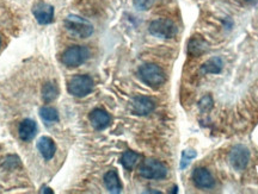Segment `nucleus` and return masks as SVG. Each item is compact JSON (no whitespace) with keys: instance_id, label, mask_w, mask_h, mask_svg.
Masks as SVG:
<instances>
[{"instance_id":"1","label":"nucleus","mask_w":258,"mask_h":194,"mask_svg":"<svg viewBox=\"0 0 258 194\" xmlns=\"http://www.w3.org/2000/svg\"><path fill=\"white\" fill-rule=\"evenodd\" d=\"M139 76L143 84L152 88H159L166 81V75L159 66L146 63L139 68Z\"/></svg>"},{"instance_id":"2","label":"nucleus","mask_w":258,"mask_h":194,"mask_svg":"<svg viewBox=\"0 0 258 194\" xmlns=\"http://www.w3.org/2000/svg\"><path fill=\"white\" fill-rule=\"evenodd\" d=\"M66 30L72 36L78 38H87L93 34V25L79 16L71 15L63 22Z\"/></svg>"},{"instance_id":"3","label":"nucleus","mask_w":258,"mask_h":194,"mask_svg":"<svg viewBox=\"0 0 258 194\" xmlns=\"http://www.w3.org/2000/svg\"><path fill=\"white\" fill-rule=\"evenodd\" d=\"M90 57V49L84 46H72L62 54L63 65L68 68H77L85 63Z\"/></svg>"},{"instance_id":"4","label":"nucleus","mask_w":258,"mask_h":194,"mask_svg":"<svg viewBox=\"0 0 258 194\" xmlns=\"http://www.w3.org/2000/svg\"><path fill=\"white\" fill-rule=\"evenodd\" d=\"M95 88L93 79L88 75H76L68 81L67 90L69 94L77 98H84Z\"/></svg>"},{"instance_id":"5","label":"nucleus","mask_w":258,"mask_h":194,"mask_svg":"<svg viewBox=\"0 0 258 194\" xmlns=\"http://www.w3.org/2000/svg\"><path fill=\"white\" fill-rule=\"evenodd\" d=\"M169 169L164 163L157 160H146L141 163L139 174L145 179L162 180L168 175Z\"/></svg>"},{"instance_id":"6","label":"nucleus","mask_w":258,"mask_h":194,"mask_svg":"<svg viewBox=\"0 0 258 194\" xmlns=\"http://www.w3.org/2000/svg\"><path fill=\"white\" fill-rule=\"evenodd\" d=\"M149 32L153 35L154 37L158 38H165V40H170L173 38L178 32L176 24L170 19H157L149 24Z\"/></svg>"},{"instance_id":"7","label":"nucleus","mask_w":258,"mask_h":194,"mask_svg":"<svg viewBox=\"0 0 258 194\" xmlns=\"http://www.w3.org/2000/svg\"><path fill=\"white\" fill-rule=\"evenodd\" d=\"M250 161V150L243 144H238L229 152V163L235 170H244Z\"/></svg>"},{"instance_id":"8","label":"nucleus","mask_w":258,"mask_h":194,"mask_svg":"<svg viewBox=\"0 0 258 194\" xmlns=\"http://www.w3.org/2000/svg\"><path fill=\"white\" fill-rule=\"evenodd\" d=\"M193 181L196 187L201 188V190H209V188L214 187L215 185V180L210 174V171L206 168L201 167L194 169Z\"/></svg>"},{"instance_id":"9","label":"nucleus","mask_w":258,"mask_h":194,"mask_svg":"<svg viewBox=\"0 0 258 194\" xmlns=\"http://www.w3.org/2000/svg\"><path fill=\"white\" fill-rule=\"evenodd\" d=\"M132 106L133 111H134L138 116H147L154 111L155 102L153 99H151L149 97L139 96L133 99Z\"/></svg>"},{"instance_id":"10","label":"nucleus","mask_w":258,"mask_h":194,"mask_svg":"<svg viewBox=\"0 0 258 194\" xmlns=\"http://www.w3.org/2000/svg\"><path fill=\"white\" fill-rule=\"evenodd\" d=\"M90 119L91 125L93 126V129L102 131V130L107 129L108 126L112 123V117H110L109 113L103 109H95L88 116Z\"/></svg>"},{"instance_id":"11","label":"nucleus","mask_w":258,"mask_h":194,"mask_svg":"<svg viewBox=\"0 0 258 194\" xmlns=\"http://www.w3.org/2000/svg\"><path fill=\"white\" fill-rule=\"evenodd\" d=\"M36 21L40 24H49L54 19V7L46 2H38L32 9Z\"/></svg>"},{"instance_id":"12","label":"nucleus","mask_w":258,"mask_h":194,"mask_svg":"<svg viewBox=\"0 0 258 194\" xmlns=\"http://www.w3.org/2000/svg\"><path fill=\"white\" fill-rule=\"evenodd\" d=\"M37 134V124L32 119H24L18 127L19 138L24 142H29Z\"/></svg>"},{"instance_id":"13","label":"nucleus","mask_w":258,"mask_h":194,"mask_svg":"<svg viewBox=\"0 0 258 194\" xmlns=\"http://www.w3.org/2000/svg\"><path fill=\"white\" fill-rule=\"evenodd\" d=\"M37 149L40 154L42 155L44 160H52L54 157L55 151H57V146H55L54 141L51 137L42 136L40 140L37 141Z\"/></svg>"},{"instance_id":"14","label":"nucleus","mask_w":258,"mask_h":194,"mask_svg":"<svg viewBox=\"0 0 258 194\" xmlns=\"http://www.w3.org/2000/svg\"><path fill=\"white\" fill-rule=\"evenodd\" d=\"M104 184H105V187H107V190L109 191L110 193L117 194L122 192L121 180L120 177H118L117 171L114 170V169L108 171V173L104 175Z\"/></svg>"},{"instance_id":"15","label":"nucleus","mask_w":258,"mask_h":194,"mask_svg":"<svg viewBox=\"0 0 258 194\" xmlns=\"http://www.w3.org/2000/svg\"><path fill=\"white\" fill-rule=\"evenodd\" d=\"M208 43L203 38L201 37H194L191 38L188 43V52L191 56H199V55L203 54L208 50Z\"/></svg>"},{"instance_id":"16","label":"nucleus","mask_w":258,"mask_h":194,"mask_svg":"<svg viewBox=\"0 0 258 194\" xmlns=\"http://www.w3.org/2000/svg\"><path fill=\"white\" fill-rule=\"evenodd\" d=\"M223 66L224 62L223 60H221V57H210L209 60H207L206 62L202 65L201 72L202 74H219L223 71Z\"/></svg>"},{"instance_id":"17","label":"nucleus","mask_w":258,"mask_h":194,"mask_svg":"<svg viewBox=\"0 0 258 194\" xmlns=\"http://www.w3.org/2000/svg\"><path fill=\"white\" fill-rule=\"evenodd\" d=\"M140 159L141 156L138 154V152L128 150V151H124L123 154H122L120 161H121V165L123 166L124 169H127V170H132V169L137 166V163L139 162V160Z\"/></svg>"},{"instance_id":"18","label":"nucleus","mask_w":258,"mask_h":194,"mask_svg":"<svg viewBox=\"0 0 258 194\" xmlns=\"http://www.w3.org/2000/svg\"><path fill=\"white\" fill-rule=\"evenodd\" d=\"M59 97V87L55 82H46L42 87V98L46 102H52Z\"/></svg>"},{"instance_id":"19","label":"nucleus","mask_w":258,"mask_h":194,"mask_svg":"<svg viewBox=\"0 0 258 194\" xmlns=\"http://www.w3.org/2000/svg\"><path fill=\"white\" fill-rule=\"evenodd\" d=\"M40 116L42 121L47 124H53L59 121V113L57 109L52 106H43L40 110Z\"/></svg>"},{"instance_id":"20","label":"nucleus","mask_w":258,"mask_h":194,"mask_svg":"<svg viewBox=\"0 0 258 194\" xmlns=\"http://www.w3.org/2000/svg\"><path fill=\"white\" fill-rule=\"evenodd\" d=\"M198 156V152L193 149H187V150H183L182 152V160H181V165H179V168L185 169L188 168V166L190 165L191 161H193L195 157Z\"/></svg>"},{"instance_id":"21","label":"nucleus","mask_w":258,"mask_h":194,"mask_svg":"<svg viewBox=\"0 0 258 194\" xmlns=\"http://www.w3.org/2000/svg\"><path fill=\"white\" fill-rule=\"evenodd\" d=\"M199 106H200V110L203 111V112H206V111H209L210 109L213 107V98L212 96H204L203 98L201 99L199 102Z\"/></svg>"},{"instance_id":"22","label":"nucleus","mask_w":258,"mask_h":194,"mask_svg":"<svg viewBox=\"0 0 258 194\" xmlns=\"http://www.w3.org/2000/svg\"><path fill=\"white\" fill-rule=\"evenodd\" d=\"M154 0H135V6L139 10H148L153 5Z\"/></svg>"},{"instance_id":"23","label":"nucleus","mask_w":258,"mask_h":194,"mask_svg":"<svg viewBox=\"0 0 258 194\" xmlns=\"http://www.w3.org/2000/svg\"><path fill=\"white\" fill-rule=\"evenodd\" d=\"M41 193H49V194H53V191L51 190V188H48V187H43L42 190L40 191Z\"/></svg>"},{"instance_id":"24","label":"nucleus","mask_w":258,"mask_h":194,"mask_svg":"<svg viewBox=\"0 0 258 194\" xmlns=\"http://www.w3.org/2000/svg\"><path fill=\"white\" fill-rule=\"evenodd\" d=\"M0 48H1V38H0Z\"/></svg>"},{"instance_id":"25","label":"nucleus","mask_w":258,"mask_h":194,"mask_svg":"<svg viewBox=\"0 0 258 194\" xmlns=\"http://www.w3.org/2000/svg\"><path fill=\"white\" fill-rule=\"evenodd\" d=\"M252 1H256V0H252Z\"/></svg>"}]
</instances>
